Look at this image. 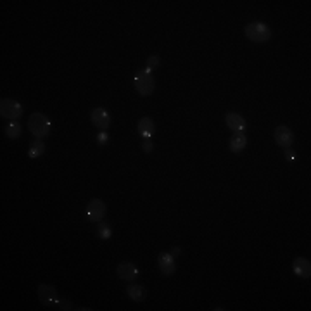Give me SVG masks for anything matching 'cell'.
Segmentation results:
<instances>
[{"label": "cell", "mask_w": 311, "mask_h": 311, "mask_svg": "<svg viewBox=\"0 0 311 311\" xmlns=\"http://www.w3.org/2000/svg\"><path fill=\"white\" fill-rule=\"evenodd\" d=\"M285 157H287L289 161H296V152L290 151V149H285Z\"/></svg>", "instance_id": "603a6c76"}, {"label": "cell", "mask_w": 311, "mask_h": 311, "mask_svg": "<svg viewBox=\"0 0 311 311\" xmlns=\"http://www.w3.org/2000/svg\"><path fill=\"white\" fill-rule=\"evenodd\" d=\"M157 66H159V57H157V55H151V57L147 59V70L154 71Z\"/></svg>", "instance_id": "44dd1931"}, {"label": "cell", "mask_w": 311, "mask_h": 311, "mask_svg": "<svg viewBox=\"0 0 311 311\" xmlns=\"http://www.w3.org/2000/svg\"><path fill=\"white\" fill-rule=\"evenodd\" d=\"M36 294H38L40 302H42L43 306H47V308H55L57 301L60 299L57 289H55L54 285H48V284H40Z\"/></svg>", "instance_id": "5b68a950"}, {"label": "cell", "mask_w": 311, "mask_h": 311, "mask_svg": "<svg viewBox=\"0 0 311 311\" xmlns=\"http://www.w3.org/2000/svg\"><path fill=\"white\" fill-rule=\"evenodd\" d=\"M45 152V144H43V140L40 139H35L33 142L30 144V149H28V156L31 157V159H36V157H40Z\"/></svg>", "instance_id": "2e32d148"}, {"label": "cell", "mask_w": 311, "mask_h": 311, "mask_svg": "<svg viewBox=\"0 0 311 311\" xmlns=\"http://www.w3.org/2000/svg\"><path fill=\"white\" fill-rule=\"evenodd\" d=\"M111 235H112L111 225H109L107 221H99V225H97V237H99L100 240H109Z\"/></svg>", "instance_id": "e0dca14e"}, {"label": "cell", "mask_w": 311, "mask_h": 311, "mask_svg": "<svg viewBox=\"0 0 311 311\" xmlns=\"http://www.w3.org/2000/svg\"><path fill=\"white\" fill-rule=\"evenodd\" d=\"M169 253H171V256H173V258H175V260H176V258L180 256L181 249H180V247H173V249H171V251H169Z\"/></svg>", "instance_id": "cb8c5ba5"}, {"label": "cell", "mask_w": 311, "mask_h": 311, "mask_svg": "<svg viewBox=\"0 0 311 311\" xmlns=\"http://www.w3.org/2000/svg\"><path fill=\"white\" fill-rule=\"evenodd\" d=\"M154 119L152 118H140L139 123H137V130H139V135L142 137V139H152V133H154Z\"/></svg>", "instance_id": "7c38bea8"}, {"label": "cell", "mask_w": 311, "mask_h": 311, "mask_svg": "<svg viewBox=\"0 0 311 311\" xmlns=\"http://www.w3.org/2000/svg\"><path fill=\"white\" fill-rule=\"evenodd\" d=\"M157 266H159L161 273L163 275H173L176 272V263H175V258L171 256V253H161L157 256Z\"/></svg>", "instance_id": "30bf717a"}, {"label": "cell", "mask_w": 311, "mask_h": 311, "mask_svg": "<svg viewBox=\"0 0 311 311\" xmlns=\"http://www.w3.org/2000/svg\"><path fill=\"white\" fill-rule=\"evenodd\" d=\"M135 88H137V92H139V95H142V97L152 95V92H154V88H156V82H154V76H152L151 70L145 68V70L137 71Z\"/></svg>", "instance_id": "3957f363"}, {"label": "cell", "mask_w": 311, "mask_h": 311, "mask_svg": "<svg viewBox=\"0 0 311 311\" xmlns=\"http://www.w3.org/2000/svg\"><path fill=\"white\" fill-rule=\"evenodd\" d=\"M245 145H247V137L242 132L233 133V137L230 139V151L239 154V152H242L245 149Z\"/></svg>", "instance_id": "9a60e30c"}, {"label": "cell", "mask_w": 311, "mask_h": 311, "mask_svg": "<svg viewBox=\"0 0 311 311\" xmlns=\"http://www.w3.org/2000/svg\"><path fill=\"white\" fill-rule=\"evenodd\" d=\"M275 142L280 147L289 149L294 144V132L285 125H280V127L275 128Z\"/></svg>", "instance_id": "ba28073f"}, {"label": "cell", "mask_w": 311, "mask_h": 311, "mask_svg": "<svg viewBox=\"0 0 311 311\" xmlns=\"http://www.w3.org/2000/svg\"><path fill=\"white\" fill-rule=\"evenodd\" d=\"M23 112H24V109L18 100H12V99L0 100V116H2L4 119L18 121L23 116Z\"/></svg>", "instance_id": "277c9868"}, {"label": "cell", "mask_w": 311, "mask_h": 311, "mask_svg": "<svg viewBox=\"0 0 311 311\" xmlns=\"http://www.w3.org/2000/svg\"><path fill=\"white\" fill-rule=\"evenodd\" d=\"M244 33L253 43H266L272 38V30H270V26L260 21L249 23L247 26H245Z\"/></svg>", "instance_id": "7a4b0ae2"}, {"label": "cell", "mask_w": 311, "mask_h": 311, "mask_svg": "<svg viewBox=\"0 0 311 311\" xmlns=\"http://www.w3.org/2000/svg\"><path fill=\"white\" fill-rule=\"evenodd\" d=\"M139 266L135 263H132V261H125V263H119L118 268H116V275H118L121 280L125 282H133L137 280V277H139Z\"/></svg>", "instance_id": "52a82bcc"}, {"label": "cell", "mask_w": 311, "mask_h": 311, "mask_svg": "<svg viewBox=\"0 0 311 311\" xmlns=\"http://www.w3.org/2000/svg\"><path fill=\"white\" fill-rule=\"evenodd\" d=\"M28 128H30L31 135H33L35 139L42 140V139H45V137H48L52 127L45 114H42V112H33V114L30 116V119H28Z\"/></svg>", "instance_id": "6da1fadb"}, {"label": "cell", "mask_w": 311, "mask_h": 311, "mask_svg": "<svg viewBox=\"0 0 311 311\" xmlns=\"http://www.w3.org/2000/svg\"><path fill=\"white\" fill-rule=\"evenodd\" d=\"M127 294H128V297L135 302H142L145 297H147V290H145V287H142L140 284H133V282L128 284Z\"/></svg>", "instance_id": "5bb4252c"}, {"label": "cell", "mask_w": 311, "mask_h": 311, "mask_svg": "<svg viewBox=\"0 0 311 311\" xmlns=\"http://www.w3.org/2000/svg\"><path fill=\"white\" fill-rule=\"evenodd\" d=\"M90 121L99 130H106V128H109V125H111V116H109V112L104 107H95L90 112Z\"/></svg>", "instance_id": "9c48e42d"}, {"label": "cell", "mask_w": 311, "mask_h": 311, "mask_svg": "<svg viewBox=\"0 0 311 311\" xmlns=\"http://www.w3.org/2000/svg\"><path fill=\"white\" fill-rule=\"evenodd\" d=\"M140 147H142V151L145 154H151L152 149H154V144H152V139H142V144H140Z\"/></svg>", "instance_id": "d6986e66"}, {"label": "cell", "mask_w": 311, "mask_h": 311, "mask_svg": "<svg viewBox=\"0 0 311 311\" xmlns=\"http://www.w3.org/2000/svg\"><path fill=\"white\" fill-rule=\"evenodd\" d=\"M97 142H99V145H107L109 144V135L106 130H100L99 135H97Z\"/></svg>", "instance_id": "7402d4cb"}, {"label": "cell", "mask_w": 311, "mask_h": 311, "mask_svg": "<svg viewBox=\"0 0 311 311\" xmlns=\"http://www.w3.org/2000/svg\"><path fill=\"white\" fill-rule=\"evenodd\" d=\"M107 213V206L104 203L102 199H92L88 201L87 204V209H85V215L90 221H94V223H99V221L104 220V216H106Z\"/></svg>", "instance_id": "8992f818"}, {"label": "cell", "mask_w": 311, "mask_h": 311, "mask_svg": "<svg viewBox=\"0 0 311 311\" xmlns=\"http://www.w3.org/2000/svg\"><path fill=\"white\" fill-rule=\"evenodd\" d=\"M292 272L296 273L299 278L308 280V278L311 277V261L304 256L296 258V260L292 261Z\"/></svg>", "instance_id": "8fae6325"}, {"label": "cell", "mask_w": 311, "mask_h": 311, "mask_svg": "<svg viewBox=\"0 0 311 311\" xmlns=\"http://www.w3.org/2000/svg\"><path fill=\"white\" fill-rule=\"evenodd\" d=\"M23 133V127L19 121H9V125L6 127V135L9 137V139H18V137H21Z\"/></svg>", "instance_id": "ac0fdd59"}, {"label": "cell", "mask_w": 311, "mask_h": 311, "mask_svg": "<svg viewBox=\"0 0 311 311\" xmlns=\"http://www.w3.org/2000/svg\"><path fill=\"white\" fill-rule=\"evenodd\" d=\"M55 309L68 311V309H75V308H73V304H71L70 301H66V299H59V301H57V304H55Z\"/></svg>", "instance_id": "ffe728a7"}, {"label": "cell", "mask_w": 311, "mask_h": 311, "mask_svg": "<svg viewBox=\"0 0 311 311\" xmlns=\"http://www.w3.org/2000/svg\"><path fill=\"white\" fill-rule=\"evenodd\" d=\"M225 123H227V127L232 128L235 133L245 130V119L242 118L239 112H227V116H225Z\"/></svg>", "instance_id": "4fadbf2b"}]
</instances>
